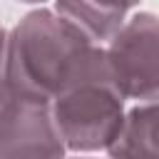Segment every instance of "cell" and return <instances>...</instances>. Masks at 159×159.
Masks as SVG:
<instances>
[{"instance_id": "1", "label": "cell", "mask_w": 159, "mask_h": 159, "mask_svg": "<svg viewBox=\"0 0 159 159\" xmlns=\"http://www.w3.org/2000/svg\"><path fill=\"white\" fill-rule=\"evenodd\" d=\"M5 77L55 99L80 82L114 75L102 42L55 7H37L7 32Z\"/></svg>"}, {"instance_id": "7", "label": "cell", "mask_w": 159, "mask_h": 159, "mask_svg": "<svg viewBox=\"0 0 159 159\" xmlns=\"http://www.w3.org/2000/svg\"><path fill=\"white\" fill-rule=\"evenodd\" d=\"M5 99V55L0 57V104Z\"/></svg>"}, {"instance_id": "9", "label": "cell", "mask_w": 159, "mask_h": 159, "mask_svg": "<svg viewBox=\"0 0 159 159\" xmlns=\"http://www.w3.org/2000/svg\"><path fill=\"white\" fill-rule=\"evenodd\" d=\"M17 2H25V5H42V2H47V0H17Z\"/></svg>"}, {"instance_id": "2", "label": "cell", "mask_w": 159, "mask_h": 159, "mask_svg": "<svg viewBox=\"0 0 159 159\" xmlns=\"http://www.w3.org/2000/svg\"><path fill=\"white\" fill-rule=\"evenodd\" d=\"M124 94L114 77L87 80L52 99V114L67 152H107L124 124Z\"/></svg>"}, {"instance_id": "3", "label": "cell", "mask_w": 159, "mask_h": 159, "mask_svg": "<svg viewBox=\"0 0 159 159\" xmlns=\"http://www.w3.org/2000/svg\"><path fill=\"white\" fill-rule=\"evenodd\" d=\"M67 152L52 99L37 89L5 77V99L0 104V157H62Z\"/></svg>"}, {"instance_id": "4", "label": "cell", "mask_w": 159, "mask_h": 159, "mask_svg": "<svg viewBox=\"0 0 159 159\" xmlns=\"http://www.w3.org/2000/svg\"><path fill=\"white\" fill-rule=\"evenodd\" d=\"M104 47L127 99H159V15L147 10L129 15Z\"/></svg>"}, {"instance_id": "6", "label": "cell", "mask_w": 159, "mask_h": 159, "mask_svg": "<svg viewBox=\"0 0 159 159\" xmlns=\"http://www.w3.org/2000/svg\"><path fill=\"white\" fill-rule=\"evenodd\" d=\"M112 157H159V99L139 102L124 114L117 139L109 144Z\"/></svg>"}, {"instance_id": "5", "label": "cell", "mask_w": 159, "mask_h": 159, "mask_svg": "<svg viewBox=\"0 0 159 159\" xmlns=\"http://www.w3.org/2000/svg\"><path fill=\"white\" fill-rule=\"evenodd\" d=\"M139 0H55V10L84 30L94 42L107 45L112 35L124 25L129 10Z\"/></svg>"}, {"instance_id": "8", "label": "cell", "mask_w": 159, "mask_h": 159, "mask_svg": "<svg viewBox=\"0 0 159 159\" xmlns=\"http://www.w3.org/2000/svg\"><path fill=\"white\" fill-rule=\"evenodd\" d=\"M5 45H7V32H5L2 25H0V57L5 55Z\"/></svg>"}]
</instances>
